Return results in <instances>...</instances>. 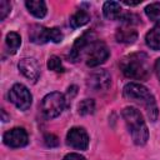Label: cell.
I'll return each mask as SVG.
<instances>
[{
	"label": "cell",
	"instance_id": "ba28073f",
	"mask_svg": "<svg viewBox=\"0 0 160 160\" xmlns=\"http://www.w3.org/2000/svg\"><path fill=\"white\" fill-rule=\"evenodd\" d=\"M66 142L74 149L86 150L89 145V135L82 128H72L66 135Z\"/></svg>",
	"mask_w": 160,
	"mask_h": 160
},
{
	"label": "cell",
	"instance_id": "2e32d148",
	"mask_svg": "<svg viewBox=\"0 0 160 160\" xmlns=\"http://www.w3.org/2000/svg\"><path fill=\"white\" fill-rule=\"evenodd\" d=\"M115 36H116V40L119 42L130 44V42H134L136 40L138 32L134 29H130V28H121V29H118Z\"/></svg>",
	"mask_w": 160,
	"mask_h": 160
},
{
	"label": "cell",
	"instance_id": "cb8c5ba5",
	"mask_svg": "<svg viewBox=\"0 0 160 160\" xmlns=\"http://www.w3.org/2000/svg\"><path fill=\"white\" fill-rule=\"evenodd\" d=\"M62 160H86V159H85L82 155H80V154H76V152H70V154L65 155Z\"/></svg>",
	"mask_w": 160,
	"mask_h": 160
},
{
	"label": "cell",
	"instance_id": "44dd1931",
	"mask_svg": "<svg viewBox=\"0 0 160 160\" xmlns=\"http://www.w3.org/2000/svg\"><path fill=\"white\" fill-rule=\"evenodd\" d=\"M48 68L55 72H62L65 69L62 66V62L60 60V58L58 56H50L48 60Z\"/></svg>",
	"mask_w": 160,
	"mask_h": 160
},
{
	"label": "cell",
	"instance_id": "ac0fdd59",
	"mask_svg": "<svg viewBox=\"0 0 160 160\" xmlns=\"http://www.w3.org/2000/svg\"><path fill=\"white\" fill-rule=\"evenodd\" d=\"M6 45L10 49V52L11 54H15L16 50L21 45V38H20V35L18 32H14V31L9 32L6 35Z\"/></svg>",
	"mask_w": 160,
	"mask_h": 160
},
{
	"label": "cell",
	"instance_id": "603a6c76",
	"mask_svg": "<svg viewBox=\"0 0 160 160\" xmlns=\"http://www.w3.org/2000/svg\"><path fill=\"white\" fill-rule=\"evenodd\" d=\"M44 141H45V144H46L48 146H50V148H55V146L59 145V139H58L55 135H52V134H46V135L44 136Z\"/></svg>",
	"mask_w": 160,
	"mask_h": 160
},
{
	"label": "cell",
	"instance_id": "d4e9b609",
	"mask_svg": "<svg viewBox=\"0 0 160 160\" xmlns=\"http://www.w3.org/2000/svg\"><path fill=\"white\" fill-rule=\"evenodd\" d=\"M155 72H156V76H158V79L160 80V58L159 59H156V61H155Z\"/></svg>",
	"mask_w": 160,
	"mask_h": 160
},
{
	"label": "cell",
	"instance_id": "5bb4252c",
	"mask_svg": "<svg viewBox=\"0 0 160 160\" xmlns=\"http://www.w3.org/2000/svg\"><path fill=\"white\" fill-rule=\"evenodd\" d=\"M25 5H26L29 12L32 14L35 18L41 19V18H44L46 15V11H48L46 10V5L41 0H28L25 2Z\"/></svg>",
	"mask_w": 160,
	"mask_h": 160
},
{
	"label": "cell",
	"instance_id": "277c9868",
	"mask_svg": "<svg viewBox=\"0 0 160 160\" xmlns=\"http://www.w3.org/2000/svg\"><path fill=\"white\" fill-rule=\"evenodd\" d=\"M65 108V98L62 94L54 91L44 96L41 101V112L46 119L58 118Z\"/></svg>",
	"mask_w": 160,
	"mask_h": 160
},
{
	"label": "cell",
	"instance_id": "6da1fadb",
	"mask_svg": "<svg viewBox=\"0 0 160 160\" xmlns=\"http://www.w3.org/2000/svg\"><path fill=\"white\" fill-rule=\"evenodd\" d=\"M122 92H124V98H126L128 100L140 104L145 109V111L151 121L156 120V118H158L156 101L148 88H145L144 85L138 84V82H129L124 86Z\"/></svg>",
	"mask_w": 160,
	"mask_h": 160
},
{
	"label": "cell",
	"instance_id": "9a60e30c",
	"mask_svg": "<svg viewBox=\"0 0 160 160\" xmlns=\"http://www.w3.org/2000/svg\"><path fill=\"white\" fill-rule=\"evenodd\" d=\"M146 45L152 50H160V25L152 28L145 38Z\"/></svg>",
	"mask_w": 160,
	"mask_h": 160
},
{
	"label": "cell",
	"instance_id": "e0dca14e",
	"mask_svg": "<svg viewBox=\"0 0 160 160\" xmlns=\"http://www.w3.org/2000/svg\"><path fill=\"white\" fill-rule=\"evenodd\" d=\"M90 20V15L88 11L85 10H78L76 12H74L70 18V25L76 29V28H80V26H84L85 24H88Z\"/></svg>",
	"mask_w": 160,
	"mask_h": 160
},
{
	"label": "cell",
	"instance_id": "9c48e42d",
	"mask_svg": "<svg viewBox=\"0 0 160 160\" xmlns=\"http://www.w3.org/2000/svg\"><path fill=\"white\" fill-rule=\"evenodd\" d=\"M2 140L4 144L10 148H21L28 144L29 138H28V132L22 128H14L4 134Z\"/></svg>",
	"mask_w": 160,
	"mask_h": 160
},
{
	"label": "cell",
	"instance_id": "7a4b0ae2",
	"mask_svg": "<svg viewBox=\"0 0 160 160\" xmlns=\"http://www.w3.org/2000/svg\"><path fill=\"white\" fill-rule=\"evenodd\" d=\"M120 69L125 76L136 80H144L150 74L148 56L144 52H132L120 61Z\"/></svg>",
	"mask_w": 160,
	"mask_h": 160
},
{
	"label": "cell",
	"instance_id": "8992f818",
	"mask_svg": "<svg viewBox=\"0 0 160 160\" xmlns=\"http://www.w3.org/2000/svg\"><path fill=\"white\" fill-rule=\"evenodd\" d=\"M109 55H110L109 49L102 41H94L85 50L86 65L90 68L98 66V65L105 62L108 60Z\"/></svg>",
	"mask_w": 160,
	"mask_h": 160
},
{
	"label": "cell",
	"instance_id": "7c38bea8",
	"mask_svg": "<svg viewBox=\"0 0 160 160\" xmlns=\"http://www.w3.org/2000/svg\"><path fill=\"white\" fill-rule=\"evenodd\" d=\"M111 78L108 71L105 70H98L92 72L88 80V84L94 90H106L110 86Z\"/></svg>",
	"mask_w": 160,
	"mask_h": 160
},
{
	"label": "cell",
	"instance_id": "8fae6325",
	"mask_svg": "<svg viewBox=\"0 0 160 160\" xmlns=\"http://www.w3.org/2000/svg\"><path fill=\"white\" fill-rule=\"evenodd\" d=\"M94 41H95V34H94V32L89 31V32L82 34V35H81L80 38H78L76 41L74 42V45H72V48H71V50H70L69 58H70L72 61H76V60L81 56V54L86 50V48H88L91 42H94Z\"/></svg>",
	"mask_w": 160,
	"mask_h": 160
},
{
	"label": "cell",
	"instance_id": "d6986e66",
	"mask_svg": "<svg viewBox=\"0 0 160 160\" xmlns=\"http://www.w3.org/2000/svg\"><path fill=\"white\" fill-rule=\"evenodd\" d=\"M145 14L151 21H160V2H152L145 8Z\"/></svg>",
	"mask_w": 160,
	"mask_h": 160
},
{
	"label": "cell",
	"instance_id": "5b68a950",
	"mask_svg": "<svg viewBox=\"0 0 160 160\" xmlns=\"http://www.w3.org/2000/svg\"><path fill=\"white\" fill-rule=\"evenodd\" d=\"M29 38L35 44H45L48 41L61 42L62 32L58 28H45L41 25H32L29 31Z\"/></svg>",
	"mask_w": 160,
	"mask_h": 160
},
{
	"label": "cell",
	"instance_id": "4fadbf2b",
	"mask_svg": "<svg viewBox=\"0 0 160 160\" xmlns=\"http://www.w3.org/2000/svg\"><path fill=\"white\" fill-rule=\"evenodd\" d=\"M104 16L109 20H118L121 16V8L120 4L116 1H106L102 6Z\"/></svg>",
	"mask_w": 160,
	"mask_h": 160
},
{
	"label": "cell",
	"instance_id": "52a82bcc",
	"mask_svg": "<svg viewBox=\"0 0 160 160\" xmlns=\"http://www.w3.org/2000/svg\"><path fill=\"white\" fill-rule=\"evenodd\" d=\"M9 100L20 110H26L30 108L32 96L29 89L22 84H15L9 91Z\"/></svg>",
	"mask_w": 160,
	"mask_h": 160
},
{
	"label": "cell",
	"instance_id": "ffe728a7",
	"mask_svg": "<svg viewBox=\"0 0 160 160\" xmlns=\"http://www.w3.org/2000/svg\"><path fill=\"white\" fill-rule=\"evenodd\" d=\"M78 109L80 115H90L95 110V101L92 99H85L79 104Z\"/></svg>",
	"mask_w": 160,
	"mask_h": 160
},
{
	"label": "cell",
	"instance_id": "7402d4cb",
	"mask_svg": "<svg viewBox=\"0 0 160 160\" xmlns=\"http://www.w3.org/2000/svg\"><path fill=\"white\" fill-rule=\"evenodd\" d=\"M10 9H11V4L6 0H1L0 1V19L4 20L6 18V15L10 12Z\"/></svg>",
	"mask_w": 160,
	"mask_h": 160
},
{
	"label": "cell",
	"instance_id": "3957f363",
	"mask_svg": "<svg viewBox=\"0 0 160 160\" xmlns=\"http://www.w3.org/2000/svg\"><path fill=\"white\" fill-rule=\"evenodd\" d=\"M122 118L126 122V126L131 134L134 142L140 146L145 145L149 139V131L141 112L135 108L128 106L122 110Z\"/></svg>",
	"mask_w": 160,
	"mask_h": 160
},
{
	"label": "cell",
	"instance_id": "30bf717a",
	"mask_svg": "<svg viewBox=\"0 0 160 160\" xmlns=\"http://www.w3.org/2000/svg\"><path fill=\"white\" fill-rule=\"evenodd\" d=\"M18 68L21 71V74L26 79L31 80L32 82H36V80L40 76V65L32 58H24V59H21L19 61V64H18Z\"/></svg>",
	"mask_w": 160,
	"mask_h": 160
}]
</instances>
